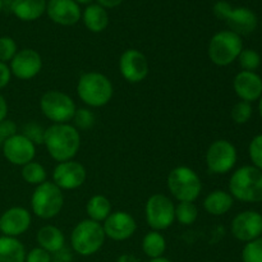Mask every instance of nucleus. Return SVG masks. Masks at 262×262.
<instances>
[{
    "instance_id": "1",
    "label": "nucleus",
    "mask_w": 262,
    "mask_h": 262,
    "mask_svg": "<svg viewBox=\"0 0 262 262\" xmlns=\"http://www.w3.org/2000/svg\"><path fill=\"white\" fill-rule=\"evenodd\" d=\"M43 146L49 155L58 163L73 160L81 147V135L79 130L69 123L51 124L45 129Z\"/></svg>"
},
{
    "instance_id": "2",
    "label": "nucleus",
    "mask_w": 262,
    "mask_h": 262,
    "mask_svg": "<svg viewBox=\"0 0 262 262\" xmlns=\"http://www.w3.org/2000/svg\"><path fill=\"white\" fill-rule=\"evenodd\" d=\"M77 95L89 107H102L113 99L114 87L105 74L99 72H87L79 77Z\"/></svg>"
},
{
    "instance_id": "3",
    "label": "nucleus",
    "mask_w": 262,
    "mask_h": 262,
    "mask_svg": "<svg viewBox=\"0 0 262 262\" xmlns=\"http://www.w3.org/2000/svg\"><path fill=\"white\" fill-rule=\"evenodd\" d=\"M229 193L241 202H262V171L253 165L237 169L229 179Z\"/></svg>"
},
{
    "instance_id": "4",
    "label": "nucleus",
    "mask_w": 262,
    "mask_h": 262,
    "mask_svg": "<svg viewBox=\"0 0 262 262\" xmlns=\"http://www.w3.org/2000/svg\"><path fill=\"white\" fill-rule=\"evenodd\" d=\"M104 228L100 223L84 219L73 228L71 234V246L78 255L87 257L101 250L105 242Z\"/></svg>"
},
{
    "instance_id": "5",
    "label": "nucleus",
    "mask_w": 262,
    "mask_h": 262,
    "mask_svg": "<svg viewBox=\"0 0 262 262\" xmlns=\"http://www.w3.org/2000/svg\"><path fill=\"white\" fill-rule=\"evenodd\" d=\"M166 186L178 202H194L202 191L199 174L188 166H177L169 173Z\"/></svg>"
},
{
    "instance_id": "6",
    "label": "nucleus",
    "mask_w": 262,
    "mask_h": 262,
    "mask_svg": "<svg viewBox=\"0 0 262 262\" xmlns=\"http://www.w3.org/2000/svg\"><path fill=\"white\" fill-rule=\"evenodd\" d=\"M242 50V37L230 30H224L211 37L207 46V55L215 66L228 67L237 60Z\"/></svg>"
},
{
    "instance_id": "7",
    "label": "nucleus",
    "mask_w": 262,
    "mask_h": 262,
    "mask_svg": "<svg viewBox=\"0 0 262 262\" xmlns=\"http://www.w3.org/2000/svg\"><path fill=\"white\" fill-rule=\"evenodd\" d=\"M64 206L63 191L53 182H43L36 186L31 196V209L37 217L50 220L60 214Z\"/></svg>"
},
{
    "instance_id": "8",
    "label": "nucleus",
    "mask_w": 262,
    "mask_h": 262,
    "mask_svg": "<svg viewBox=\"0 0 262 262\" xmlns=\"http://www.w3.org/2000/svg\"><path fill=\"white\" fill-rule=\"evenodd\" d=\"M212 12L217 19L227 23L232 32L239 36L251 35L257 28V15L248 8H233L228 2L220 0L214 5Z\"/></svg>"
},
{
    "instance_id": "9",
    "label": "nucleus",
    "mask_w": 262,
    "mask_h": 262,
    "mask_svg": "<svg viewBox=\"0 0 262 262\" xmlns=\"http://www.w3.org/2000/svg\"><path fill=\"white\" fill-rule=\"evenodd\" d=\"M40 109L53 124H64L73 119L77 106L73 99L66 92L51 90L41 96Z\"/></svg>"
},
{
    "instance_id": "10",
    "label": "nucleus",
    "mask_w": 262,
    "mask_h": 262,
    "mask_svg": "<svg viewBox=\"0 0 262 262\" xmlns=\"http://www.w3.org/2000/svg\"><path fill=\"white\" fill-rule=\"evenodd\" d=\"M146 223L156 232H161L173 225L176 220V205L166 194L155 193L148 197L145 206Z\"/></svg>"
},
{
    "instance_id": "11",
    "label": "nucleus",
    "mask_w": 262,
    "mask_h": 262,
    "mask_svg": "<svg viewBox=\"0 0 262 262\" xmlns=\"http://www.w3.org/2000/svg\"><path fill=\"white\" fill-rule=\"evenodd\" d=\"M237 148L230 141L216 140L206 151L207 170L211 174L223 176L232 170L237 164Z\"/></svg>"
},
{
    "instance_id": "12",
    "label": "nucleus",
    "mask_w": 262,
    "mask_h": 262,
    "mask_svg": "<svg viewBox=\"0 0 262 262\" xmlns=\"http://www.w3.org/2000/svg\"><path fill=\"white\" fill-rule=\"evenodd\" d=\"M148 60L143 53L137 49H128L120 55L119 72L129 83H140L148 76Z\"/></svg>"
},
{
    "instance_id": "13",
    "label": "nucleus",
    "mask_w": 262,
    "mask_h": 262,
    "mask_svg": "<svg viewBox=\"0 0 262 262\" xmlns=\"http://www.w3.org/2000/svg\"><path fill=\"white\" fill-rule=\"evenodd\" d=\"M230 232L241 242H251L262 237V214L247 210L235 215L230 224Z\"/></svg>"
},
{
    "instance_id": "14",
    "label": "nucleus",
    "mask_w": 262,
    "mask_h": 262,
    "mask_svg": "<svg viewBox=\"0 0 262 262\" xmlns=\"http://www.w3.org/2000/svg\"><path fill=\"white\" fill-rule=\"evenodd\" d=\"M87 178L86 168L74 160L58 163L53 170V183L63 191H74L83 186Z\"/></svg>"
},
{
    "instance_id": "15",
    "label": "nucleus",
    "mask_w": 262,
    "mask_h": 262,
    "mask_svg": "<svg viewBox=\"0 0 262 262\" xmlns=\"http://www.w3.org/2000/svg\"><path fill=\"white\" fill-rule=\"evenodd\" d=\"M3 155L10 164L23 166L33 161L36 156V146L22 133H15L8 138L2 146Z\"/></svg>"
},
{
    "instance_id": "16",
    "label": "nucleus",
    "mask_w": 262,
    "mask_h": 262,
    "mask_svg": "<svg viewBox=\"0 0 262 262\" xmlns=\"http://www.w3.org/2000/svg\"><path fill=\"white\" fill-rule=\"evenodd\" d=\"M12 76L15 78L28 81L37 76L42 69V58L33 49H22L18 50L14 58L9 63Z\"/></svg>"
},
{
    "instance_id": "17",
    "label": "nucleus",
    "mask_w": 262,
    "mask_h": 262,
    "mask_svg": "<svg viewBox=\"0 0 262 262\" xmlns=\"http://www.w3.org/2000/svg\"><path fill=\"white\" fill-rule=\"evenodd\" d=\"M105 235L115 242L127 241L137 230V223L135 217L127 211H114L106 217L102 224Z\"/></svg>"
},
{
    "instance_id": "18",
    "label": "nucleus",
    "mask_w": 262,
    "mask_h": 262,
    "mask_svg": "<svg viewBox=\"0 0 262 262\" xmlns=\"http://www.w3.org/2000/svg\"><path fill=\"white\" fill-rule=\"evenodd\" d=\"M31 223L32 216L27 209L20 206L10 207L0 216V232L7 237L17 238L30 229Z\"/></svg>"
},
{
    "instance_id": "19",
    "label": "nucleus",
    "mask_w": 262,
    "mask_h": 262,
    "mask_svg": "<svg viewBox=\"0 0 262 262\" xmlns=\"http://www.w3.org/2000/svg\"><path fill=\"white\" fill-rule=\"evenodd\" d=\"M46 13L54 23L60 26H74L82 18L81 8L74 0H49Z\"/></svg>"
},
{
    "instance_id": "20",
    "label": "nucleus",
    "mask_w": 262,
    "mask_h": 262,
    "mask_svg": "<svg viewBox=\"0 0 262 262\" xmlns=\"http://www.w3.org/2000/svg\"><path fill=\"white\" fill-rule=\"evenodd\" d=\"M233 89L241 101L252 104L262 95V78L256 72L242 71L234 77Z\"/></svg>"
},
{
    "instance_id": "21",
    "label": "nucleus",
    "mask_w": 262,
    "mask_h": 262,
    "mask_svg": "<svg viewBox=\"0 0 262 262\" xmlns=\"http://www.w3.org/2000/svg\"><path fill=\"white\" fill-rule=\"evenodd\" d=\"M46 0H13L10 10L18 19L23 22H32L46 12Z\"/></svg>"
},
{
    "instance_id": "22",
    "label": "nucleus",
    "mask_w": 262,
    "mask_h": 262,
    "mask_svg": "<svg viewBox=\"0 0 262 262\" xmlns=\"http://www.w3.org/2000/svg\"><path fill=\"white\" fill-rule=\"evenodd\" d=\"M38 247L43 248L49 253H55L66 246L64 233L55 225H43L36 233Z\"/></svg>"
},
{
    "instance_id": "23",
    "label": "nucleus",
    "mask_w": 262,
    "mask_h": 262,
    "mask_svg": "<svg viewBox=\"0 0 262 262\" xmlns=\"http://www.w3.org/2000/svg\"><path fill=\"white\" fill-rule=\"evenodd\" d=\"M233 205H234V199L232 194L223 189H215L210 192L204 200V209L212 216H223L230 211Z\"/></svg>"
},
{
    "instance_id": "24",
    "label": "nucleus",
    "mask_w": 262,
    "mask_h": 262,
    "mask_svg": "<svg viewBox=\"0 0 262 262\" xmlns=\"http://www.w3.org/2000/svg\"><path fill=\"white\" fill-rule=\"evenodd\" d=\"M82 19L87 30L94 33L102 32L109 26V14L106 9L99 4L87 5L82 13Z\"/></svg>"
},
{
    "instance_id": "25",
    "label": "nucleus",
    "mask_w": 262,
    "mask_h": 262,
    "mask_svg": "<svg viewBox=\"0 0 262 262\" xmlns=\"http://www.w3.org/2000/svg\"><path fill=\"white\" fill-rule=\"evenodd\" d=\"M26 248L18 238L0 237V262H25Z\"/></svg>"
},
{
    "instance_id": "26",
    "label": "nucleus",
    "mask_w": 262,
    "mask_h": 262,
    "mask_svg": "<svg viewBox=\"0 0 262 262\" xmlns=\"http://www.w3.org/2000/svg\"><path fill=\"white\" fill-rule=\"evenodd\" d=\"M86 212L89 219L97 223H104L112 214V202L104 194H95L87 201Z\"/></svg>"
},
{
    "instance_id": "27",
    "label": "nucleus",
    "mask_w": 262,
    "mask_h": 262,
    "mask_svg": "<svg viewBox=\"0 0 262 262\" xmlns=\"http://www.w3.org/2000/svg\"><path fill=\"white\" fill-rule=\"evenodd\" d=\"M166 250V241L160 232L150 230L142 239V251L147 257H161Z\"/></svg>"
},
{
    "instance_id": "28",
    "label": "nucleus",
    "mask_w": 262,
    "mask_h": 262,
    "mask_svg": "<svg viewBox=\"0 0 262 262\" xmlns=\"http://www.w3.org/2000/svg\"><path fill=\"white\" fill-rule=\"evenodd\" d=\"M20 174H22L23 181L32 186H40L41 183L46 182V178H48L46 169L37 161H31L23 165Z\"/></svg>"
},
{
    "instance_id": "29",
    "label": "nucleus",
    "mask_w": 262,
    "mask_h": 262,
    "mask_svg": "<svg viewBox=\"0 0 262 262\" xmlns=\"http://www.w3.org/2000/svg\"><path fill=\"white\" fill-rule=\"evenodd\" d=\"M199 217V209L193 202H179L176 205V220L182 225H192Z\"/></svg>"
},
{
    "instance_id": "30",
    "label": "nucleus",
    "mask_w": 262,
    "mask_h": 262,
    "mask_svg": "<svg viewBox=\"0 0 262 262\" xmlns=\"http://www.w3.org/2000/svg\"><path fill=\"white\" fill-rule=\"evenodd\" d=\"M237 60L241 68L247 72H255L261 66V55L253 49H243Z\"/></svg>"
},
{
    "instance_id": "31",
    "label": "nucleus",
    "mask_w": 262,
    "mask_h": 262,
    "mask_svg": "<svg viewBox=\"0 0 262 262\" xmlns=\"http://www.w3.org/2000/svg\"><path fill=\"white\" fill-rule=\"evenodd\" d=\"M72 120L74 122V127L77 129H90V128L94 127L96 117H95L92 110L87 109V107H79L76 110Z\"/></svg>"
},
{
    "instance_id": "32",
    "label": "nucleus",
    "mask_w": 262,
    "mask_h": 262,
    "mask_svg": "<svg viewBox=\"0 0 262 262\" xmlns=\"http://www.w3.org/2000/svg\"><path fill=\"white\" fill-rule=\"evenodd\" d=\"M243 262H262V237L246 243L242 251Z\"/></svg>"
},
{
    "instance_id": "33",
    "label": "nucleus",
    "mask_w": 262,
    "mask_h": 262,
    "mask_svg": "<svg viewBox=\"0 0 262 262\" xmlns=\"http://www.w3.org/2000/svg\"><path fill=\"white\" fill-rule=\"evenodd\" d=\"M252 113L253 109L250 102L238 101L232 107L230 115H232V119L234 123H237V124H246L251 119V117H252Z\"/></svg>"
},
{
    "instance_id": "34",
    "label": "nucleus",
    "mask_w": 262,
    "mask_h": 262,
    "mask_svg": "<svg viewBox=\"0 0 262 262\" xmlns=\"http://www.w3.org/2000/svg\"><path fill=\"white\" fill-rule=\"evenodd\" d=\"M18 53V46L14 38L10 36H2L0 37V61L10 63L15 54Z\"/></svg>"
},
{
    "instance_id": "35",
    "label": "nucleus",
    "mask_w": 262,
    "mask_h": 262,
    "mask_svg": "<svg viewBox=\"0 0 262 262\" xmlns=\"http://www.w3.org/2000/svg\"><path fill=\"white\" fill-rule=\"evenodd\" d=\"M45 129L40 124L35 122L27 123L23 127L22 135L26 136L33 145H43V138H45Z\"/></svg>"
},
{
    "instance_id": "36",
    "label": "nucleus",
    "mask_w": 262,
    "mask_h": 262,
    "mask_svg": "<svg viewBox=\"0 0 262 262\" xmlns=\"http://www.w3.org/2000/svg\"><path fill=\"white\" fill-rule=\"evenodd\" d=\"M248 155L253 166L262 171V133L253 137L248 146Z\"/></svg>"
},
{
    "instance_id": "37",
    "label": "nucleus",
    "mask_w": 262,
    "mask_h": 262,
    "mask_svg": "<svg viewBox=\"0 0 262 262\" xmlns=\"http://www.w3.org/2000/svg\"><path fill=\"white\" fill-rule=\"evenodd\" d=\"M25 262H53V257H51V253H49L43 248L36 247L26 255Z\"/></svg>"
},
{
    "instance_id": "38",
    "label": "nucleus",
    "mask_w": 262,
    "mask_h": 262,
    "mask_svg": "<svg viewBox=\"0 0 262 262\" xmlns=\"http://www.w3.org/2000/svg\"><path fill=\"white\" fill-rule=\"evenodd\" d=\"M17 133V125L14 122L9 119H5L0 122V147L4 145L5 141L14 136Z\"/></svg>"
},
{
    "instance_id": "39",
    "label": "nucleus",
    "mask_w": 262,
    "mask_h": 262,
    "mask_svg": "<svg viewBox=\"0 0 262 262\" xmlns=\"http://www.w3.org/2000/svg\"><path fill=\"white\" fill-rule=\"evenodd\" d=\"M10 78H12V72H10L9 66L7 63L0 61V90L9 84Z\"/></svg>"
},
{
    "instance_id": "40",
    "label": "nucleus",
    "mask_w": 262,
    "mask_h": 262,
    "mask_svg": "<svg viewBox=\"0 0 262 262\" xmlns=\"http://www.w3.org/2000/svg\"><path fill=\"white\" fill-rule=\"evenodd\" d=\"M54 261H60V262H71L73 260V255H72L71 251L64 246L61 250H59L58 252L53 253Z\"/></svg>"
},
{
    "instance_id": "41",
    "label": "nucleus",
    "mask_w": 262,
    "mask_h": 262,
    "mask_svg": "<svg viewBox=\"0 0 262 262\" xmlns=\"http://www.w3.org/2000/svg\"><path fill=\"white\" fill-rule=\"evenodd\" d=\"M96 2H97V4L101 5V7L105 8V9H107V8H110V9H112V8L119 7V5L122 4L124 0H96Z\"/></svg>"
},
{
    "instance_id": "42",
    "label": "nucleus",
    "mask_w": 262,
    "mask_h": 262,
    "mask_svg": "<svg viewBox=\"0 0 262 262\" xmlns=\"http://www.w3.org/2000/svg\"><path fill=\"white\" fill-rule=\"evenodd\" d=\"M8 117V102L5 97L0 94V122L7 119Z\"/></svg>"
},
{
    "instance_id": "43",
    "label": "nucleus",
    "mask_w": 262,
    "mask_h": 262,
    "mask_svg": "<svg viewBox=\"0 0 262 262\" xmlns=\"http://www.w3.org/2000/svg\"><path fill=\"white\" fill-rule=\"evenodd\" d=\"M117 262H140V260L136 256L130 255V253H124V255L118 257Z\"/></svg>"
},
{
    "instance_id": "44",
    "label": "nucleus",
    "mask_w": 262,
    "mask_h": 262,
    "mask_svg": "<svg viewBox=\"0 0 262 262\" xmlns=\"http://www.w3.org/2000/svg\"><path fill=\"white\" fill-rule=\"evenodd\" d=\"M148 262H171V261L169 260V258H166V257H163V256H161V257L151 258V260L148 261Z\"/></svg>"
},
{
    "instance_id": "45",
    "label": "nucleus",
    "mask_w": 262,
    "mask_h": 262,
    "mask_svg": "<svg viewBox=\"0 0 262 262\" xmlns=\"http://www.w3.org/2000/svg\"><path fill=\"white\" fill-rule=\"evenodd\" d=\"M74 2L77 3V4H84V5H90V4H92V2H94V0H74Z\"/></svg>"
},
{
    "instance_id": "46",
    "label": "nucleus",
    "mask_w": 262,
    "mask_h": 262,
    "mask_svg": "<svg viewBox=\"0 0 262 262\" xmlns=\"http://www.w3.org/2000/svg\"><path fill=\"white\" fill-rule=\"evenodd\" d=\"M258 113H260V115L262 118V95H261L260 99H258Z\"/></svg>"
},
{
    "instance_id": "47",
    "label": "nucleus",
    "mask_w": 262,
    "mask_h": 262,
    "mask_svg": "<svg viewBox=\"0 0 262 262\" xmlns=\"http://www.w3.org/2000/svg\"><path fill=\"white\" fill-rule=\"evenodd\" d=\"M3 9V0H0V12H2Z\"/></svg>"
},
{
    "instance_id": "48",
    "label": "nucleus",
    "mask_w": 262,
    "mask_h": 262,
    "mask_svg": "<svg viewBox=\"0 0 262 262\" xmlns=\"http://www.w3.org/2000/svg\"><path fill=\"white\" fill-rule=\"evenodd\" d=\"M206 262H215V261H206Z\"/></svg>"
},
{
    "instance_id": "49",
    "label": "nucleus",
    "mask_w": 262,
    "mask_h": 262,
    "mask_svg": "<svg viewBox=\"0 0 262 262\" xmlns=\"http://www.w3.org/2000/svg\"><path fill=\"white\" fill-rule=\"evenodd\" d=\"M53 262H60V261H53Z\"/></svg>"
}]
</instances>
